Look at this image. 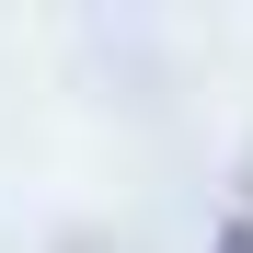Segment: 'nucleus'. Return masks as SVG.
Returning a JSON list of instances; mask_svg holds the SVG:
<instances>
[{
  "mask_svg": "<svg viewBox=\"0 0 253 253\" xmlns=\"http://www.w3.org/2000/svg\"><path fill=\"white\" fill-rule=\"evenodd\" d=\"M219 253H253V230H230V242H219Z\"/></svg>",
  "mask_w": 253,
  "mask_h": 253,
  "instance_id": "f257e3e1",
  "label": "nucleus"
}]
</instances>
